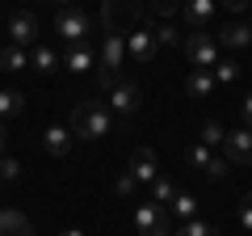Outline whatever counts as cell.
<instances>
[{"label": "cell", "mask_w": 252, "mask_h": 236, "mask_svg": "<svg viewBox=\"0 0 252 236\" xmlns=\"http://www.w3.org/2000/svg\"><path fill=\"white\" fill-rule=\"evenodd\" d=\"M67 127H72L76 139H105L109 131H114V114H109V106L84 97V101H76L72 122H67Z\"/></svg>", "instance_id": "1"}, {"label": "cell", "mask_w": 252, "mask_h": 236, "mask_svg": "<svg viewBox=\"0 0 252 236\" xmlns=\"http://www.w3.org/2000/svg\"><path fill=\"white\" fill-rule=\"evenodd\" d=\"M122 64H126V38L122 34H105V38H101V55H97V84L105 93L118 84Z\"/></svg>", "instance_id": "2"}, {"label": "cell", "mask_w": 252, "mask_h": 236, "mask_svg": "<svg viewBox=\"0 0 252 236\" xmlns=\"http://www.w3.org/2000/svg\"><path fill=\"white\" fill-rule=\"evenodd\" d=\"M55 34H59V42L67 46H80L84 38L93 34V17L84 9H76V4H67V9L55 13Z\"/></svg>", "instance_id": "3"}, {"label": "cell", "mask_w": 252, "mask_h": 236, "mask_svg": "<svg viewBox=\"0 0 252 236\" xmlns=\"http://www.w3.org/2000/svg\"><path fill=\"white\" fill-rule=\"evenodd\" d=\"M139 13H143V0H105V34H126V26H135Z\"/></svg>", "instance_id": "4"}, {"label": "cell", "mask_w": 252, "mask_h": 236, "mask_svg": "<svg viewBox=\"0 0 252 236\" xmlns=\"http://www.w3.org/2000/svg\"><path fill=\"white\" fill-rule=\"evenodd\" d=\"M181 46H185V55H189V64H193V68H206V72H210V68L219 64V42H215V34H206V30H193Z\"/></svg>", "instance_id": "5"}, {"label": "cell", "mask_w": 252, "mask_h": 236, "mask_svg": "<svg viewBox=\"0 0 252 236\" xmlns=\"http://www.w3.org/2000/svg\"><path fill=\"white\" fill-rule=\"evenodd\" d=\"M135 232H139V236H172L168 207H156V202H139V207H135Z\"/></svg>", "instance_id": "6"}, {"label": "cell", "mask_w": 252, "mask_h": 236, "mask_svg": "<svg viewBox=\"0 0 252 236\" xmlns=\"http://www.w3.org/2000/svg\"><path fill=\"white\" fill-rule=\"evenodd\" d=\"M139 106H143V89L130 80H118L114 89H109V114L114 118H130L139 114Z\"/></svg>", "instance_id": "7"}, {"label": "cell", "mask_w": 252, "mask_h": 236, "mask_svg": "<svg viewBox=\"0 0 252 236\" xmlns=\"http://www.w3.org/2000/svg\"><path fill=\"white\" fill-rule=\"evenodd\" d=\"M223 156H227V164H252V127L227 131V139H223Z\"/></svg>", "instance_id": "8"}, {"label": "cell", "mask_w": 252, "mask_h": 236, "mask_svg": "<svg viewBox=\"0 0 252 236\" xmlns=\"http://www.w3.org/2000/svg\"><path fill=\"white\" fill-rule=\"evenodd\" d=\"M156 30H135V34H126V55H130V59H135V64H152L156 59Z\"/></svg>", "instance_id": "9"}, {"label": "cell", "mask_w": 252, "mask_h": 236, "mask_svg": "<svg viewBox=\"0 0 252 236\" xmlns=\"http://www.w3.org/2000/svg\"><path fill=\"white\" fill-rule=\"evenodd\" d=\"M9 38H13V46H38V17L34 13H13Z\"/></svg>", "instance_id": "10"}, {"label": "cell", "mask_w": 252, "mask_h": 236, "mask_svg": "<svg viewBox=\"0 0 252 236\" xmlns=\"http://www.w3.org/2000/svg\"><path fill=\"white\" fill-rule=\"evenodd\" d=\"M130 177H135L139 186H152L156 177H160V164H156L152 148H135V156H130Z\"/></svg>", "instance_id": "11"}, {"label": "cell", "mask_w": 252, "mask_h": 236, "mask_svg": "<svg viewBox=\"0 0 252 236\" xmlns=\"http://www.w3.org/2000/svg\"><path fill=\"white\" fill-rule=\"evenodd\" d=\"M215 9H219V0H185V4H181L189 30H206L210 21H215Z\"/></svg>", "instance_id": "12"}, {"label": "cell", "mask_w": 252, "mask_h": 236, "mask_svg": "<svg viewBox=\"0 0 252 236\" xmlns=\"http://www.w3.org/2000/svg\"><path fill=\"white\" fill-rule=\"evenodd\" d=\"M0 236H34V224L26 219V211L0 207Z\"/></svg>", "instance_id": "13"}, {"label": "cell", "mask_w": 252, "mask_h": 236, "mask_svg": "<svg viewBox=\"0 0 252 236\" xmlns=\"http://www.w3.org/2000/svg\"><path fill=\"white\" fill-rule=\"evenodd\" d=\"M72 144H76L72 127H46V131H42V148H46V156H67V152H72Z\"/></svg>", "instance_id": "14"}, {"label": "cell", "mask_w": 252, "mask_h": 236, "mask_svg": "<svg viewBox=\"0 0 252 236\" xmlns=\"http://www.w3.org/2000/svg\"><path fill=\"white\" fill-rule=\"evenodd\" d=\"M30 68H34L38 76H51V72H59V68H63V59H59L55 46H42V42H38L34 51H30Z\"/></svg>", "instance_id": "15"}, {"label": "cell", "mask_w": 252, "mask_h": 236, "mask_svg": "<svg viewBox=\"0 0 252 236\" xmlns=\"http://www.w3.org/2000/svg\"><path fill=\"white\" fill-rule=\"evenodd\" d=\"M63 68H67V72H93V68H97V55H93V46H89V42L67 46V55H63Z\"/></svg>", "instance_id": "16"}, {"label": "cell", "mask_w": 252, "mask_h": 236, "mask_svg": "<svg viewBox=\"0 0 252 236\" xmlns=\"http://www.w3.org/2000/svg\"><path fill=\"white\" fill-rule=\"evenodd\" d=\"M215 42H223V46H231V51H240V46H248L252 42V26H244V21H231V26H223L215 34Z\"/></svg>", "instance_id": "17"}, {"label": "cell", "mask_w": 252, "mask_h": 236, "mask_svg": "<svg viewBox=\"0 0 252 236\" xmlns=\"http://www.w3.org/2000/svg\"><path fill=\"white\" fill-rule=\"evenodd\" d=\"M185 93H189V97H198V101H206L210 93H215V76H210L206 68H193L189 80H185Z\"/></svg>", "instance_id": "18"}, {"label": "cell", "mask_w": 252, "mask_h": 236, "mask_svg": "<svg viewBox=\"0 0 252 236\" xmlns=\"http://www.w3.org/2000/svg\"><path fill=\"white\" fill-rule=\"evenodd\" d=\"M17 114H26V93L0 89V118H17Z\"/></svg>", "instance_id": "19"}, {"label": "cell", "mask_w": 252, "mask_h": 236, "mask_svg": "<svg viewBox=\"0 0 252 236\" xmlns=\"http://www.w3.org/2000/svg\"><path fill=\"white\" fill-rule=\"evenodd\" d=\"M0 68H4V72H26L30 68L26 46H4V51H0Z\"/></svg>", "instance_id": "20"}, {"label": "cell", "mask_w": 252, "mask_h": 236, "mask_svg": "<svg viewBox=\"0 0 252 236\" xmlns=\"http://www.w3.org/2000/svg\"><path fill=\"white\" fill-rule=\"evenodd\" d=\"M168 215H177L181 224H185V219H198V198H193V194H177L172 207H168Z\"/></svg>", "instance_id": "21"}, {"label": "cell", "mask_w": 252, "mask_h": 236, "mask_svg": "<svg viewBox=\"0 0 252 236\" xmlns=\"http://www.w3.org/2000/svg\"><path fill=\"white\" fill-rule=\"evenodd\" d=\"M185 160L193 164V169L206 173L210 164H215V148H206V144H189V148H185Z\"/></svg>", "instance_id": "22"}, {"label": "cell", "mask_w": 252, "mask_h": 236, "mask_svg": "<svg viewBox=\"0 0 252 236\" xmlns=\"http://www.w3.org/2000/svg\"><path fill=\"white\" fill-rule=\"evenodd\" d=\"M177 194H181V190L168 182V177H156V182H152V202H156V207H172Z\"/></svg>", "instance_id": "23"}, {"label": "cell", "mask_w": 252, "mask_h": 236, "mask_svg": "<svg viewBox=\"0 0 252 236\" xmlns=\"http://www.w3.org/2000/svg\"><path fill=\"white\" fill-rule=\"evenodd\" d=\"M210 76H215V84H235L240 80V64H235V59H219V64L210 68Z\"/></svg>", "instance_id": "24"}, {"label": "cell", "mask_w": 252, "mask_h": 236, "mask_svg": "<svg viewBox=\"0 0 252 236\" xmlns=\"http://www.w3.org/2000/svg\"><path fill=\"white\" fill-rule=\"evenodd\" d=\"M172 236H219V228L206 224V219H185V224H181Z\"/></svg>", "instance_id": "25"}, {"label": "cell", "mask_w": 252, "mask_h": 236, "mask_svg": "<svg viewBox=\"0 0 252 236\" xmlns=\"http://www.w3.org/2000/svg\"><path fill=\"white\" fill-rule=\"evenodd\" d=\"M223 139H227L223 122H206V127H202V139H198V144H206V148H223Z\"/></svg>", "instance_id": "26"}, {"label": "cell", "mask_w": 252, "mask_h": 236, "mask_svg": "<svg viewBox=\"0 0 252 236\" xmlns=\"http://www.w3.org/2000/svg\"><path fill=\"white\" fill-rule=\"evenodd\" d=\"M21 177V164L13 156H0V182H17Z\"/></svg>", "instance_id": "27"}, {"label": "cell", "mask_w": 252, "mask_h": 236, "mask_svg": "<svg viewBox=\"0 0 252 236\" xmlns=\"http://www.w3.org/2000/svg\"><path fill=\"white\" fill-rule=\"evenodd\" d=\"M114 190L122 194V198H135V194H139V182H135V177H130V173H122V177H118V182H114Z\"/></svg>", "instance_id": "28"}, {"label": "cell", "mask_w": 252, "mask_h": 236, "mask_svg": "<svg viewBox=\"0 0 252 236\" xmlns=\"http://www.w3.org/2000/svg\"><path fill=\"white\" fill-rule=\"evenodd\" d=\"M156 42H160V46H177V42H181V34H177L172 26H160V30H156Z\"/></svg>", "instance_id": "29"}, {"label": "cell", "mask_w": 252, "mask_h": 236, "mask_svg": "<svg viewBox=\"0 0 252 236\" xmlns=\"http://www.w3.org/2000/svg\"><path fill=\"white\" fill-rule=\"evenodd\" d=\"M240 228L252 232V194H244V202H240Z\"/></svg>", "instance_id": "30"}, {"label": "cell", "mask_w": 252, "mask_h": 236, "mask_svg": "<svg viewBox=\"0 0 252 236\" xmlns=\"http://www.w3.org/2000/svg\"><path fill=\"white\" fill-rule=\"evenodd\" d=\"M152 4H156V9H160V17H172V13L181 9L177 0H152Z\"/></svg>", "instance_id": "31"}, {"label": "cell", "mask_w": 252, "mask_h": 236, "mask_svg": "<svg viewBox=\"0 0 252 236\" xmlns=\"http://www.w3.org/2000/svg\"><path fill=\"white\" fill-rule=\"evenodd\" d=\"M240 114H244V122H248V127H252V93H248V97L240 101Z\"/></svg>", "instance_id": "32"}, {"label": "cell", "mask_w": 252, "mask_h": 236, "mask_svg": "<svg viewBox=\"0 0 252 236\" xmlns=\"http://www.w3.org/2000/svg\"><path fill=\"white\" fill-rule=\"evenodd\" d=\"M223 4H227L231 13H244V9H248V0H223Z\"/></svg>", "instance_id": "33"}, {"label": "cell", "mask_w": 252, "mask_h": 236, "mask_svg": "<svg viewBox=\"0 0 252 236\" xmlns=\"http://www.w3.org/2000/svg\"><path fill=\"white\" fill-rule=\"evenodd\" d=\"M4 144H9V131L0 127V156H4Z\"/></svg>", "instance_id": "34"}, {"label": "cell", "mask_w": 252, "mask_h": 236, "mask_svg": "<svg viewBox=\"0 0 252 236\" xmlns=\"http://www.w3.org/2000/svg\"><path fill=\"white\" fill-rule=\"evenodd\" d=\"M59 236H84V232H80V228H67V232H59Z\"/></svg>", "instance_id": "35"}, {"label": "cell", "mask_w": 252, "mask_h": 236, "mask_svg": "<svg viewBox=\"0 0 252 236\" xmlns=\"http://www.w3.org/2000/svg\"><path fill=\"white\" fill-rule=\"evenodd\" d=\"M59 4H63V9H67V4H72V0H59Z\"/></svg>", "instance_id": "36"}]
</instances>
